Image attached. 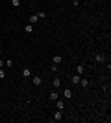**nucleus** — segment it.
Masks as SVG:
<instances>
[{"instance_id":"nucleus-13","label":"nucleus","mask_w":111,"mask_h":123,"mask_svg":"<svg viewBox=\"0 0 111 123\" xmlns=\"http://www.w3.org/2000/svg\"><path fill=\"white\" fill-rule=\"evenodd\" d=\"M37 20H39V17H37V15H32V17H30V24H35Z\"/></svg>"},{"instance_id":"nucleus-20","label":"nucleus","mask_w":111,"mask_h":123,"mask_svg":"<svg viewBox=\"0 0 111 123\" xmlns=\"http://www.w3.org/2000/svg\"><path fill=\"white\" fill-rule=\"evenodd\" d=\"M0 55H2V50H0Z\"/></svg>"},{"instance_id":"nucleus-7","label":"nucleus","mask_w":111,"mask_h":123,"mask_svg":"<svg viewBox=\"0 0 111 123\" xmlns=\"http://www.w3.org/2000/svg\"><path fill=\"white\" fill-rule=\"evenodd\" d=\"M80 79H81V77H80V74H76V75H72V79H70V81H72V85H78Z\"/></svg>"},{"instance_id":"nucleus-16","label":"nucleus","mask_w":111,"mask_h":123,"mask_svg":"<svg viewBox=\"0 0 111 123\" xmlns=\"http://www.w3.org/2000/svg\"><path fill=\"white\" fill-rule=\"evenodd\" d=\"M50 99H52V101H58V94L52 92V94H50Z\"/></svg>"},{"instance_id":"nucleus-4","label":"nucleus","mask_w":111,"mask_h":123,"mask_svg":"<svg viewBox=\"0 0 111 123\" xmlns=\"http://www.w3.org/2000/svg\"><path fill=\"white\" fill-rule=\"evenodd\" d=\"M63 96L67 99H70V98H72V90H70V88H63Z\"/></svg>"},{"instance_id":"nucleus-11","label":"nucleus","mask_w":111,"mask_h":123,"mask_svg":"<svg viewBox=\"0 0 111 123\" xmlns=\"http://www.w3.org/2000/svg\"><path fill=\"white\" fill-rule=\"evenodd\" d=\"M37 17H39V18H46L48 15H46V11H43V9H41L39 13H37Z\"/></svg>"},{"instance_id":"nucleus-3","label":"nucleus","mask_w":111,"mask_h":123,"mask_svg":"<svg viewBox=\"0 0 111 123\" xmlns=\"http://www.w3.org/2000/svg\"><path fill=\"white\" fill-rule=\"evenodd\" d=\"M52 86H54V88H59V86H61V79H59V77H54Z\"/></svg>"},{"instance_id":"nucleus-2","label":"nucleus","mask_w":111,"mask_h":123,"mask_svg":"<svg viewBox=\"0 0 111 123\" xmlns=\"http://www.w3.org/2000/svg\"><path fill=\"white\" fill-rule=\"evenodd\" d=\"M33 85H35V86H41V85H43V79L39 75H33Z\"/></svg>"},{"instance_id":"nucleus-19","label":"nucleus","mask_w":111,"mask_h":123,"mask_svg":"<svg viewBox=\"0 0 111 123\" xmlns=\"http://www.w3.org/2000/svg\"><path fill=\"white\" fill-rule=\"evenodd\" d=\"M2 66H4V61H2V59H0V68H2Z\"/></svg>"},{"instance_id":"nucleus-15","label":"nucleus","mask_w":111,"mask_h":123,"mask_svg":"<svg viewBox=\"0 0 111 123\" xmlns=\"http://www.w3.org/2000/svg\"><path fill=\"white\" fill-rule=\"evenodd\" d=\"M80 85H81V86H87V85H89V81H87V79H80Z\"/></svg>"},{"instance_id":"nucleus-17","label":"nucleus","mask_w":111,"mask_h":123,"mask_svg":"<svg viewBox=\"0 0 111 123\" xmlns=\"http://www.w3.org/2000/svg\"><path fill=\"white\" fill-rule=\"evenodd\" d=\"M6 66L11 68V66H13V61H11V59H7V61H6Z\"/></svg>"},{"instance_id":"nucleus-12","label":"nucleus","mask_w":111,"mask_h":123,"mask_svg":"<svg viewBox=\"0 0 111 123\" xmlns=\"http://www.w3.org/2000/svg\"><path fill=\"white\" fill-rule=\"evenodd\" d=\"M83 70H85L83 64H78V68H76V74H83Z\"/></svg>"},{"instance_id":"nucleus-1","label":"nucleus","mask_w":111,"mask_h":123,"mask_svg":"<svg viewBox=\"0 0 111 123\" xmlns=\"http://www.w3.org/2000/svg\"><path fill=\"white\" fill-rule=\"evenodd\" d=\"M95 61H96V62H104V61H106L104 53H96V55H95Z\"/></svg>"},{"instance_id":"nucleus-21","label":"nucleus","mask_w":111,"mask_h":123,"mask_svg":"<svg viewBox=\"0 0 111 123\" xmlns=\"http://www.w3.org/2000/svg\"><path fill=\"white\" fill-rule=\"evenodd\" d=\"M0 46H2V41H0Z\"/></svg>"},{"instance_id":"nucleus-18","label":"nucleus","mask_w":111,"mask_h":123,"mask_svg":"<svg viewBox=\"0 0 111 123\" xmlns=\"http://www.w3.org/2000/svg\"><path fill=\"white\" fill-rule=\"evenodd\" d=\"M4 77H6V74H4V70L0 68V79H4Z\"/></svg>"},{"instance_id":"nucleus-10","label":"nucleus","mask_w":111,"mask_h":123,"mask_svg":"<svg viewBox=\"0 0 111 123\" xmlns=\"http://www.w3.org/2000/svg\"><path fill=\"white\" fill-rule=\"evenodd\" d=\"M24 31H26V33H32V31H33V24H28V26H24Z\"/></svg>"},{"instance_id":"nucleus-6","label":"nucleus","mask_w":111,"mask_h":123,"mask_svg":"<svg viewBox=\"0 0 111 123\" xmlns=\"http://www.w3.org/2000/svg\"><path fill=\"white\" fill-rule=\"evenodd\" d=\"M54 121H59V119H61V110H56V112H54Z\"/></svg>"},{"instance_id":"nucleus-9","label":"nucleus","mask_w":111,"mask_h":123,"mask_svg":"<svg viewBox=\"0 0 111 123\" xmlns=\"http://www.w3.org/2000/svg\"><path fill=\"white\" fill-rule=\"evenodd\" d=\"M56 108L63 112V108H65V103H63V101H58V103H56Z\"/></svg>"},{"instance_id":"nucleus-5","label":"nucleus","mask_w":111,"mask_h":123,"mask_svg":"<svg viewBox=\"0 0 111 123\" xmlns=\"http://www.w3.org/2000/svg\"><path fill=\"white\" fill-rule=\"evenodd\" d=\"M52 61H54V64H59V62L63 61V57H61V55H54V57H52Z\"/></svg>"},{"instance_id":"nucleus-14","label":"nucleus","mask_w":111,"mask_h":123,"mask_svg":"<svg viewBox=\"0 0 111 123\" xmlns=\"http://www.w3.org/2000/svg\"><path fill=\"white\" fill-rule=\"evenodd\" d=\"M11 6H13V7H19V6H21V0H11Z\"/></svg>"},{"instance_id":"nucleus-8","label":"nucleus","mask_w":111,"mask_h":123,"mask_svg":"<svg viewBox=\"0 0 111 123\" xmlns=\"http://www.w3.org/2000/svg\"><path fill=\"white\" fill-rule=\"evenodd\" d=\"M32 75V70H30V68H24V70H22V77H30Z\"/></svg>"}]
</instances>
